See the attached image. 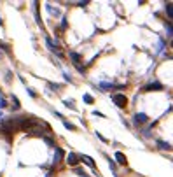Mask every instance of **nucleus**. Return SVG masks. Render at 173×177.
<instances>
[{
  "label": "nucleus",
  "mask_w": 173,
  "mask_h": 177,
  "mask_svg": "<svg viewBox=\"0 0 173 177\" xmlns=\"http://www.w3.org/2000/svg\"><path fill=\"white\" fill-rule=\"evenodd\" d=\"M84 100H86V102H88V104H91V102H93V98H91V97H89V95H84Z\"/></svg>",
  "instance_id": "13"
},
{
  "label": "nucleus",
  "mask_w": 173,
  "mask_h": 177,
  "mask_svg": "<svg viewBox=\"0 0 173 177\" xmlns=\"http://www.w3.org/2000/svg\"><path fill=\"white\" fill-rule=\"evenodd\" d=\"M0 118H2V112H0Z\"/></svg>",
  "instance_id": "16"
},
{
  "label": "nucleus",
  "mask_w": 173,
  "mask_h": 177,
  "mask_svg": "<svg viewBox=\"0 0 173 177\" xmlns=\"http://www.w3.org/2000/svg\"><path fill=\"white\" fill-rule=\"evenodd\" d=\"M67 161H68V165H77V163H79V160H77V156H75L74 153H70V154L67 156Z\"/></svg>",
  "instance_id": "4"
},
{
  "label": "nucleus",
  "mask_w": 173,
  "mask_h": 177,
  "mask_svg": "<svg viewBox=\"0 0 173 177\" xmlns=\"http://www.w3.org/2000/svg\"><path fill=\"white\" fill-rule=\"evenodd\" d=\"M158 90H163V84H159V83H151V84H147V86L144 88V91H158Z\"/></svg>",
  "instance_id": "2"
},
{
  "label": "nucleus",
  "mask_w": 173,
  "mask_h": 177,
  "mask_svg": "<svg viewBox=\"0 0 173 177\" xmlns=\"http://www.w3.org/2000/svg\"><path fill=\"white\" fill-rule=\"evenodd\" d=\"M135 123H147V114H144V112L137 114L135 116Z\"/></svg>",
  "instance_id": "3"
},
{
  "label": "nucleus",
  "mask_w": 173,
  "mask_h": 177,
  "mask_svg": "<svg viewBox=\"0 0 173 177\" xmlns=\"http://www.w3.org/2000/svg\"><path fill=\"white\" fill-rule=\"evenodd\" d=\"M112 100L116 102V105H117V107H124V105H126V97H124V95H121V93L114 95V97H112Z\"/></svg>",
  "instance_id": "1"
},
{
  "label": "nucleus",
  "mask_w": 173,
  "mask_h": 177,
  "mask_svg": "<svg viewBox=\"0 0 173 177\" xmlns=\"http://www.w3.org/2000/svg\"><path fill=\"white\" fill-rule=\"evenodd\" d=\"M82 161H84V163H86L88 167H91V169H95V161H93V160H91L89 156H82Z\"/></svg>",
  "instance_id": "6"
},
{
  "label": "nucleus",
  "mask_w": 173,
  "mask_h": 177,
  "mask_svg": "<svg viewBox=\"0 0 173 177\" xmlns=\"http://www.w3.org/2000/svg\"><path fill=\"white\" fill-rule=\"evenodd\" d=\"M70 56H72V60H74L75 63H79V60H81V56H79L77 53H70Z\"/></svg>",
  "instance_id": "7"
},
{
  "label": "nucleus",
  "mask_w": 173,
  "mask_h": 177,
  "mask_svg": "<svg viewBox=\"0 0 173 177\" xmlns=\"http://www.w3.org/2000/svg\"><path fill=\"white\" fill-rule=\"evenodd\" d=\"M166 11H168V16L172 18V4H168V5H166Z\"/></svg>",
  "instance_id": "11"
},
{
  "label": "nucleus",
  "mask_w": 173,
  "mask_h": 177,
  "mask_svg": "<svg viewBox=\"0 0 173 177\" xmlns=\"http://www.w3.org/2000/svg\"><path fill=\"white\" fill-rule=\"evenodd\" d=\"M159 146H161L163 149H170V144H168V142H166V144H165V142H159Z\"/></svg>",
  "instance_id": "10"
},
{
  "label": "nucleus",
  "mask_w": 173,
  "mask_h": 177,
  "mask_svg": "<svg viewBox=\"0 0 173 177\" xmlns=\"http://www.w3.org/2000/svg\"><path fill=\"white\" fill-rule=\"evenodd\" d=\"M110 86H112V84H109V83H102V88H103V90H109Z\"/></svg>",
  "instance_id": "12"
},
{
  "label": "nucleus",
  "mask_w": 173,
  "mask_h": 177,
  "mask_svg": "<svg viewBox=\"0 0 173 177\" xmlns=\"http://www.w3.org/2000/svg\"><path fill=\"white\" fill-rule=\"evenodd\" d=\"M65 126H67L68 130H74V125H70V123H67V121H65Z\"/></svg>",
  "instance_id": "14"
},
{
  "label": "nucleus",
  "mask_w": 173,
  "mask_h": 177,
  "mask_svg": "<svg viewBox=\"0 0 173 177\" xmlns=\"http://www.w3.org/2000/svg\"><path fill=\"white\" fill-rule=\"evenodd\" d=\"M65 105L70 107V109H74V102H72V100H65Z\"/></svg>",
  "instance_id": "9"
},
{
  "label": "nucleus",
  "mask_w": 173,
  "mask_h": 177,
  "mask_svg": "<svg viewBox=\"0 0 173 177\" xmlns=\"http://www.w3.org/2000/svg\"><path fill=\"white\" fill-rule=\"evenodd\" d=\"M116 160L121 163V165H126V156L123 153H116Z\"/></svg>",
  "instance_id": "5"
},
{
  "label": "nucleus",
  "mask_w": 173,
  "mask_h": 177,
  "mask_svg": "<svg viewBox=\"0 0 173 177\" xmlns=\"http://www.w3.org/2000/svg\"><path fill=\"white\" fill-rule=\"evenodd\" d=\"M12 102H14V109H19V100L16 97H12Z\"/></svg>",
  "instance_id": "8"
},
{
  "label": "nucleus",
  "mask_w": 173,
  "mask_h": 177,
  "mask_svg": "<svg viewBox=\"0 0 173 177\" xmlns=\"http://www.w3.org/2000/svg\"><path fill=\"white\" fill-rule=\"evenodd\" d=\"M5 105H7V104H5V100H4V98L0 97V107H5Z\"/></svg>",
  "instance_id": "15"
}]
</instances>
